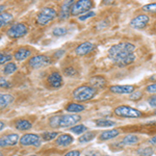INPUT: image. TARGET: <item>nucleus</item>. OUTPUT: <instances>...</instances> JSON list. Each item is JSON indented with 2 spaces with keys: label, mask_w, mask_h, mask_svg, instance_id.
Instances as JSON below:
<instances>
[{
  "label": "nucleus",
  "mask_w": 156,
  "mask_h": 156,
  "mask_svg": "<svg viewBox=\"0 0 156 156\" xmlns=\"http://www.w3.org/2000/svg\"><path fill=\"white\" fill-rule=\"evenodd\" d=\"M134 49L135 46L131 43H119L109 48L107 53L108 58L119 67L128 66L135 60V54L133 53Z\"/></svg>",
  "instance_id": "nucleus-1"
},
{
  "label": "nucleus",
  "mask_w": 156,
  "mask_h": 156,
  "mask_svg": "<svg viewBox=\"0 0 156 156\" xmlns=\"http://www.w3.org/2000/svg\"><path fill=\"white\" fill-rule=\"evenodd\" d=\"M81 120V117L78 115H54V117L50 118L49 125L52 128H67L73 125L77 124L79 121Z\"/></svg>",
  "instance_id": "nucleus-2"
},
{
  "label": "nucleus",
  "mask_w": 156,
  "mask_h": 156,
  "mask_svg": "<svg viewBox=\"0 0 156 156\" xmlns=\"http://www.w3.org/2000/svg\"><path fill=\"white\" fill-rule=\"evenodd\" d=\"M97 90L90 85H80L72 93V96L76 101H89L96 96Z\"/></svg>",
  "instance_id": "nucleus-3"
},
{
  "label": "nucleus",
  "mask_w": 156,
  "mask_h": 156,
  "mask_svg": "<svg viewBox=\"0 0 156 156\" xmlns=\"http://www.w3.org/2000/svg\"><path fill=\"white\" fill-rule=\"evenodd\" d=\"M57 12L53 7H44L37 14V23L39 25H47L56 18Z\"/></svg>",
  "instance_id": "nucleus-4"
},
{
  "label": "nucleus",
  "mask_w": 156,
  "mask_h": 156,
  "mask_svg": "<svg viewBox=\"0 0 156 156\" xmlns=\"http://www.w3.org/2000/svg\"><path fill=\"white\" fill-rule=\"evenodd\" d=\"M93 7V2L90 0H79L74 1V3L71 6V15L72 16H82L83 12H90V9Z\"/></svg>",
  "instance_id": "nucleus-5"
},
{
  "label": "nucleus",
  "mask_w": 156,
  "mask_h": 156,
  "mask_svg": "<svg viewBox=\"0 0 156 156\" xmlns=\"http://www.w3.org/2000/svg\"><path fill=\"white\" fill-rule=\"evenodd\" d=\"M115 114L119 117L129 118V119H137L143 115V114L138 109H135V108L130 107L128 105H121V106L115 107Z\"/></svg>",
  "instance_id": "nucleus-6"
},
{
  "label": "nucleus",
  "mask_w": 156,
  "mask_h": 156,
  "mask_svg": "<svg viewBox=\"0 0 156 156\" xmlns=\"http://www.w3.org/2000/svg\"><path fill=\"white\" fill-rule=\"evenodd\" d=\"M28 29H27V26L23 23H16L14 25H12L9 29L6 30V34L9 37H12V39H18V37H21L25 36L27 34Z\"/></svg>",
  "instance_id": "nucleus-7"
},
{
  "label": "nucleus",
  "mask_w": 156,
  "mask_h": 156,
  "mask_svg": "<svg viewBox=\"0 0 156 156\" xmlns=\"http://www.w3.org/2000/svg\"><path fill=\"white\" fill-rule=\"evenodd\" d=\"M50 64V57L46 56V55H34L31 58L29 59L28 65L30 68L32 69H37V68H41L44 66H47V65Z\"/></svg>",
  "instance_id": "nucleus-8"
},
{
  "label": "nucleus",
  "mask_w": 156,
  "mask_h": 156,
  "mask_svg": "<svg viewBox=\"0 0 156 156\" xmlns=\"http://www.w3.org/2000/svg\"><path fill=\"white\" fill-rule=\"evenodd\" d=\"M20 144L22 146H34V147H39L41 145V138H40L37 134L28 133V134H24L23 136L20 138Z\"/></svg>",
  "instance_id": "nucleus-9"
},
{
  "label": "nucleus",
  "mask_w": 156,
  "mask_h": 156,
  "mask_svg": "<svg viewBox=\"0 0 156 156\" xmlns=\"http://www.w3.org/2000/svg\"><path fill=\"white\" fill-rule=\"evenodd\" d=\"M149 20L150 19L148 15H138V16H136L130 21V26L133 27V28H144V27H146V25L148 24Z\"/></svg>",
  "instance_id": "nucleus-10"
},
{
  "label": "nucleus",
  "mask_w": 156,
  "mask_h": 156,
  "mask_svg": "<svg viewBox=\"0 0 156 156\" xmlns=\"http://www.w3.org/2000/svg\"><path fill=\"white\" fill-rule=\"evenodd\" d=\"M47 81L50 87H54V89H58L64 84V80H62V76L59 74L58 72H52L51 74H49Z\"/></svg>",
  "instance_id": "nucleus-11"
},
{
  "label": "nucleus",
  "mask_w": 156,
  "mask_h": 156,
  "mask_svg": "<svg viewBox=\"0 0 156 156\" xmlns=\"http://www.w3.org/2000/svg\"><path fill=\"white\" fill-rule=\"evenodd\" d=\"M110 92H112L114 94H132L135 90L134 85H112L109 87Z\"/></svg>",
  "instance_id": "nucleus-12"
},
{
  "label": "nucleus",
  "mask_w": 156,
  "mask_h": 156,
  "mask_svg": "<svg viewBox=\"0 0 156 156\" xmlns=\"http://www.w3.org/2000/svg\"><path fill=\"white\" fill-rule=\"evenodd\" d=\"M19 140V135L16 133H11L5 136L1 137L0 140V146L1 147H7V146H15Z\"/></svg>",
  "instance_id": "nucleus-13"
},
{
  "label": "nucleus",
  "mask_w": 156,
  "mask_h": 156,
  "mask_svg": "<svg viewBox=\"0 0 156 156\" xmlns=\"http://www.w3.org/2000/svg\"><path fill=\"white\" fill-rule=\"evenodd\" d=\"M94 49V44L90 42H83L81 43L80 45H78L76 47V49H75V52H76L77 55H80V56H82V55H85L87 53H90L92 50Z\"/></svg>",
  "instance_id": "nucleus-14"
},
{
  "label": "nucleus",
  "mask_w": 156,
  "mask_h": 156,
  "mask_svg": "<svg viewBox=\"0 0 156 156\" xmlns=\"http://www.w3.org/2000/svg\"><path fill=\"white\" fill-rule=\"evenodd\" d=\"M73 3H74V1H66L65 3H62V9H60V12L58 15V18L60 21L69 18V16L71 15V6Z\"/></svg>",
  "instance_id": "nucleus-15"
},
{
  "label": "nucleus",
  "mask_w": 156,
  "mask_h": 156,
  "mask_svg": "<svg viewBox=\"0 0 156 156\" xmlns=\"http://www.w3.org/2000/svg\"><path fill=\"white\" fill-rule=\"evenodd\" d=\"M74 140L73 136H71L70 134H60L56 137L55 140V144L57 146H62V147H67V146L71 145Z\"/></svg>",
  "instance_id": "nucleus-16"
},
{
  "label": "nucleus",
  "mask_w": 156,
  "mask_h": 156,
  "mask_svg": "<svg viewBox=\"0 0 156 156\" xmlns=\"http://www.w3.org/2000/svg\"><path fill=\"white\" fill-rule=\"evenodd\" d=\"M30 55H31V51H30L29 49H27V48H20V49L17 50L16 52H15L14 57H15V59L21 62V60H24V59L28 58Z\"/></svg>",
  "instance_id": "nucleus-17"
},
{
  "label": "nucleus",
  "mask_w": 156,
  "mask_h": 156,
  "mask_svg": "<svg viewBox=\"0 0 156 156\" xmlns=\"http://www.w3.org/2000/svg\"><path fill=\"white\" fill-rule=\"evenodd\" d=\"M90 87H95V89H101V87H105L106 84V80L104 79V77L102 76H94L90 78Z\"/></svg>",
  "instance_id": "nucleus-18"
},
{
  "label": "nucleus",
  "mask_w": 156,
  "mask_h": 156,
  "mask_svg": "<svg viewBox=\"0 0 156 156\" xmlns=\"http://www.w3.org/2000/svg\"><path fill=\"white\" fill-rule=\"evenodd\" d=\"M120 134V131L118 129H110V130H105V131L101 132L99 138L101 140H112L115 138V136Z\"/></svg>",
  "instance_id": "nucleus-19"
},
{
  "label": "nucleus",
  "mask_w": 156,
  "mask_h": 156,
  "mask_svg": "<svg viewBox=\"0 0 156 156\" xmlns=\"http://www.w3.org/2000/svg\"><path fill=\"white\" fill-rule=\"evenodd\" d=\"M84 106L81 104H78V103H69L66 106V110L71 114H76V112H80L84 110Z\"/></svg>",
  "instance_id": "nucleus-20"
},
{
  "label": "nucleus",
  "mask_w": 156,
  "mask_h": 156,
  "mask_svg": "<svg viewBox=\"0 0 156 156\" xmlns=\"http://www.w3.org/2000/svg\"><path fill=\"white\" fill-rule=\"evenodd\" d=\"M15 127L18 130H21V131H23V130H28L31 128V123L27 120H18L15 123Z\"/></svg>",
  "instance_id": "nucleus-21"
},
{
  "label": "nucleus",
  "mask_w": 156,
  "mask_h": 156,
  "mask_svg": "<svg viewBox=\"0 0 156 156\" xmlns=\"http://www.w3.org/2000/svg\"><path fill=\"white\" fill-rule=\"evenodd\" d=\"M15 98L12 96V95H9V94H1L0 95V106L1 108L3 107H6L9 104L14 101Z\"/></svg>",
  "instance_id": "nucleus-22"
},
{
  "label": "nucleus",
  "mask_w": 156,
  "mask_h": 156,
  "mask_svg": "<svg viewBox=\"0 0 156 156\" xmlns=\"http://www.w3.org/2000/svg\"><path fill=\"white\" fill-rule=\"evenodd\" d=\"M12 20V15L9 14V12H1V15H0V26H5Z\"/></svg>",
  "instance_id": "nucleus-23"
},
{
  "label": "nucleus",
  "mask_w": 156,
  "mask_h": 156,
  "mask_svg": "<svg viewBox=\"0 0 156 156\" xmlns=\"http://www.w3.org/2000/svg\"><path fill=\"white\" fill-rule=\"evenodd\" d=\"M138 142V137L134 134H128L123 138L124 145H135Z\"/></svg>",
  "instance_id": "nucleus-24"
},
{
  "label": "nucleus",
  "mask_w": 156,
  "mask_h": 156,
  "mask_svg": "<svg viewBox=\"0 0 156 156\" xmlns=\"http://www.w3.org/2000/svg\"><path fill=\"white\" fill-rule=\"evenodd\" d=\"M16 70H17L16 64H14V62H7L3 68V73H4V75H9V74H12Z\"/></svg>",
  "instance_id": "nucleus-25"
},
{
  "label": "nucleus",
  "mask_w": 156,
  "mask_h": 156,
  "mask_svg": "<svg viewBox=\"0 0 156 156\" xmlns=\"http://www.w3.org/2000/svg\"><path fill=\"white\" fill-rule=\"evenodd\" d=\"M115 123L114 121L110 120H105V119H99L96 121V125L98 127H112L114 126Z\"/></svg>",
  "instance_id": "nucleus-26"
},
{
  "label": "nucleus",
  "mask_w": 156,
  "mask_h": 156,
  "mask_svg": "<svg viewBox=\"0 0 156 156\" xmlns=\"http://www.w3.org/2000/svg\"><path fill=\"white\" fill-rule=\"evenodd\" d=\"M95 136H96V133L95 132H93V131L87 132V133H85V134H82L81 136L78 138V142L79 143H87V142H90V140H92Z\"/></svg>",
  "instance_id": "nucleus-27"
},
{
  "label": "nucleus",
  "mask_w": 156,
  "mask_h": 156,
  "mask_svg": "<svg viewBox=\"0 0 156 156\" xmlns=\"http://www.w3.org/2000/svg\"><path fill=\"white\" fill-rule=\"evenodd\" d=\"M137 154L140 156H152L153 149L151 147H143L137 150Z\"/></svg>",
  "instance_id": "nucleus-28"
},
{
  "label": "nucleus",
  "mask_w": 156,
  "mask_h": 156,
  "mask_svg": "<svg viewBox=\"0 0 156 156\" xmlns=\"http://www.w3.org/2000/svg\"><path fill=\"white\" fill-rule=\"evenodd\" d=\"M87 128L84 126V125L80 124V125H77V126H73L71 128V131L76 133V134H81V133H83L84 131H87Z\"/></svg>",
  "instance_id": "nucleus-29"
},
{
  "label": "nucleus",
  "mask_w": 156,
  "mask_h": 156,
  "mask_svg": "<svg viewBox=\"0 0 156 156\" xmlns=\"http://www.w3.org/2000/svg\"><path fill=\"white\" fill-rule=\"evenodd\" d=\"M57 134H58L57 132H44L42 134V137L44 140H51L57 137Z\"/></svg>",
  "instance_id": "nucleus-30"
},
{
  "label": "nucleus",
  "mask_w": 156,
  "mask_h": 156,
  "mask_svg": "<svg viewBox=\"0 0 156 156\" xmlns=\"http://www.w3.org/2000/svg\"><path fill=\"white\" fill-rule=\"evenodd\" d=\"M67 34V29L65 27H56L53 29V34L55 37H62Z\"/></svg>",
  "instance_id": "nucleus-31"
},
{
  "label": "nucleus",
  "mask_w": 156,
  "mask_h": 156,
  "mask_svg": "<svg viewBox=\"0 0 156 156\" xmlns=\"http://www.w3.org/2000/svg\"><path fill=\"white\" fill-rule=\"evenodd\" d=\"M143 11L149 12H156V3H149L147 5L143 6Z\"/></svg>",
  "instance_id": "nucleus-32"
},
{
  "label": "nucleus",
  "mask_w": 156,
  "mask_h": 156,
  "mask_svg": "<svg viewBox=\"0 0 156 156\" xmlns=\"http://www.w3.org/2000/svg\"><path fill=\"white\" fill-rule=\"evenodd\" d=\"M12 59V55L5 54V53H1L0 54V64L3 65L4 62H7Z\"/></svg>",
  "instance_id": "nucleus-33"
},
{
  "label": "nucleus",
  "mask_w": 156,
  "mask_h": 156,
  "mask_svg": "<svg viewBox=\"0 0 156 156\" xmlns=\"http://www.w3.org/2000/svg\"><path fill=\"white\" fill-rule=\"evenodd\" d=\"M65 74L67 75V76H74V75H76V70L74 69V68H72V67H69V68H67L66 70H65Z\"/></svg>",
  "instance_id": "nucleus-34"
},
{
  "label": "nucleus",
  "mask_w": 156,
  "mask_h": 156,
  "mask_svg": "<svg viewBox=\"0 0 156 156\" xmlns=\"http://www.w3.org/2000/svg\"><path fill=\"white\" fill-rule=\"evenodd\" d=\"M142 96H143V94L140 92H133L132 94L129 95V98L131 100H138L142 98Z\"/></svg>",
  "instance_id": "nucleus-35"
},
{
  "label": "nucleus",
  "mask_w": 156,
  "mask_h": 156,
  "mask_svg": "<svg viewBox=\"0 0 156 156\" xmlns=\"http://www.w3.org/2000/svg\"><path fill=\"white\" fill-rule=\"evenodd\" d=\"M146 90H147L148 93H151V94H156V82L148 85V87H146Z\"/></svg>",
  "instance_id": "nucleus-36"
},
{
  "label": "nucleus",
  "mask_w": 156,
  "mask_h": 156,
  "mask_svg": "<svg viewBox=\"0 0 156 156\" xmlns=\"http://www.w3.org/2000/svg\"><path fill=\"white\" fill-rule=\"evenodd\" d=\"M95 15H96V14H95L94 12L90 11V12H87V14H85V15H82V16H80L78 19H79L80 21H84V20L89 19L90 17H93V16H95Z\"/></svg>",
  "instance_id": "nucleus-37"
},
{
  "label": "nucleus",
  "mask_w": 156,
  "mask_h": 156,
  "mask_svg": "<svg viewBox=\"0 0 156 156\" xmlns=\"http://www.w3.org/2000/svg\"><path fill=\"white\" fill-rule=\"evenodd\" d=\"M148 103L150 104V106L152 107H156V94L152 95L149 99H148Z\"/></svg>",
  "instance_id": "nucleus-38"
},
{
  "label": "nucleus",
  "mask_w": 156,
  "mask_h": 156,
  "mask_svg": "<svg viewBox=\"0 0 156 156\" xmlns=\"http://www.w3.org/2000/svg\"><path fill=\"white\" fill-rule=\"evenodd\" d=\"M65 156H80V152L77 150H72V151H69L68 153H66Z\"/></svg>",
  "instance_id": "nucleus-39"
},
{
  "label": "nucleus",
  "mask_w": 156,
  "mask_h": 156,
  "mask_svg": "<svg viewBox=\"0 0 156 156\" xmlns=\"http://www.w3.org/2000/svg\"><path fill=\"white\" fill-rule=\"evenodd\" d=\"M0 85H1V87H11V85H9V82H7L3 77L0 78Z\"/></svg>",
  "instance_id": "nucleus-40"
},
{
  "label": "nucleus",
  "mask_w": 156,
  "mask_h": 156,
  "mask_svg": "<svg viewBox=\"0 0 156 156\" xmlns=\"http://www.w3.org/2000/svg\"><path fill=\"white\" fill-rule=\"evenodd\" d=\"M150 143H151V144H156V136L151 138V140H150Z\"/></svg>",
  "instance_id": "nucleus-41"
},
{
  "label": "nucleus",
  "mask_w": 156,
  "mask_h": 156,
  "mask_svg": "<svg viewBox=\"0 0 156 156\" xmlns=\"http://www.w3.org/2000/svg\"><path fill=\"white\" fill-rule=\"evenodd\" d=\"M0 125H1V126H0V129H3V127H4V124H3V122H1V123H0Z\"/></svg>",
  "instance_id": "nucleus-42"
},
{
  "label": "nucleus",
  "mask_w": 156,
  "mask_h": 156,
  "mask_svg": "<svg viewBox=\"0 0 156 156\" xmlns=\"http://www.w3.org/2000/svg\"><path fill=\"white\" fill-rule=\"evenodd\" d=\"M150 79L151 80H156V75H153L152 77H150Z\"/></svg>",
  "instance_id": "nucleus-43"
},
{
  "label": "nucleus",
  "mask_w": 156,
  "mask_h": 156,
  "mask_svg": "<svg viewBox=\"0 0 156 156\" xmlns=\"http://www.w3.org/2000/svg\"><path fill=\"white\" fill-rule=\"evenodd\" d=\"M28 156H37V155H28Z\"/></svg>",
  "instance_id": "nucleus-44"
},
{
  "label": "nucleus",
  "mask_w": 156,
  "mask_h": 156,
  "mask_svg": "<svg viewBox=\"0 0 156 156\" xmlns=\"http://www.w3.org/2000/svg\"><path fill=\"white\" fill-rule=\"evenodd\" d=\"M154 114H155V115H156V110H155V112H154Z\"/></svg>",
  "instance_id": "nucleus-45"
},
{
  "label": "nucleus",
  "mask_w": 156,
  "mask_h": 156,
  "mask_svg": "<svg viewBox=\"0 0 156 156\" xmlns=\"http://www.w3.org/2000/svg\"><path fill=\"white\" fill-rule=\"evenodd\" d=\"M85 156H90V155H85Z\"/></svg>",
  "instance_id": "nucleus-46"
}]
</instances>
